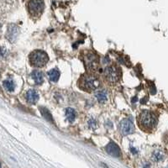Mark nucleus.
I'll use <instances>...</instances> for the list:
<instances>
[{"mask_svg": "<svg viewBox=\"0 0 168 168\" xmlns=\"http://www.w3.org/2000/svg\"><path fill=\"white\" fill-rule=\"evenodd\" d=\"M101 85V81L96 72L87 71L80 77L77 81V86L81 90L91 93L98 89Z\"/></svg>", "mask_w": 168, "mask_h": 168, "instance_id": "1", "label": "nucleus"}, {"mask_svg": "<svg viewBox=\"0 0 168 168\" xmlns=\"http://www.w3.org/2000/svg\"><path fill=\"white\" fill-rule=\"evenodd\" d=\"M137 125L141 130L146 133L152 132L157 125L156 116L151 111H142L137 117Z\"/></svg>", "mask_w": 168, "mask_h": 168, "instance_id": "2", "label": "nucleus"}, {"mask_svg": "<svg viewBox=\"0 0 168 168\" xmlns=\"http://www.w3.org/2000/svg\"><path fill=\"white\" fill-rule=\"evenodd\" d=\"M81 59L87 71L95 72L99 66V56L93 51H83L81 53Z\"/></svg>", "mask_w": 168, "mask_h": 168, "instance_id": "3", "label": "nucleus"}, {"mask_svg": "<svg viewBox=\"0 0 168 168\" xmlns=\"http://www.w3.org/2000/svg\"><path fill=\"white\" fill-rule=\"evenodd\" d=\"M121 77H122L121 68L116 64L108 66L104 69L103 74V77L104 81L109 85H114L119 83V80L121 79Z\"/></svg>", "mask_w": 168, "mask_h": 168, "instance_id": "4", "label": "nucleus"}, {"mask_svg": "<svg viewBox=\"0 0 168 168\" xmlns=\"http://www.w3.org/2000/svg\"><path fill=\"white\" fill-rule=\"evenodd\" d=\"M29 59L30 65L35 67H43L49 61L48 55L45 51L39 50L31 52L29 56Z\"/></svg>", "mask_w": 168, "mask_h": 168, "instance_id": "5", "label": "nucleus"}, {"mask_svg": "<svg viewBox=\"0 0 168 168\" xmlns=\"http://www.w3.org/2000/svg\"><path fill=\"white\" fill-rule=\"evenodd\" d=\"M29 14L33 17H40L44 9L43 0H30L28 3Z\"/></svg>", "mask_w": 168, "mask_h": 168, "instance_id": "6", "label": "nucleus"}, {"mask_svg": "<svg viewBox=\"0 0 168 168\" xmlns=\"http://www.w3.org/2000/svg\"><path fill=\"white\" fill-rule=\"evenodd\" d=\"M119 131L121 133L122 135H130V134H133L135 132V125L134 124L132 123L131 120L128 119H123L120 124H119Z\"/></svg>", "mask_w": 168, "mask_h": 168, "instance_id": "7", "label": "nucleus"}, {"mask_svg": "<svg viewBox=\"0 0 168 168\" xmlns=\"http://www.w3.org/2000/svg\"><path fill=\"white\" fill-rule=\"evenodd\" d=\"M106 151L110 155L113 157H119L121 155V151L119 147L114 143V142H109V145L106 146Z\"/></svg>", "mask_w": 168, "mask_h": 168, "instance_id": "8", "label": "nucleus"}, {"mask_svg": "<svg viewBox=\"0 0 168 168\" xmlns=\"http://www.w3.org/2000/svg\"><path fill=\"white\" fill-rule=\"evenodd\" d=\"M25 98H26V101L28 102L29 103L35 104L39 100V94H38V93L35 90L30 89V90H29L28 92L26 93Z\"/></svg>", "mask_w": 168, "mask_h": 168, "instance_id": "9", "label": "nucleus"}, {"mask_svg": "<svg viewBox=\"0 0 168 168\" xmlns=\"http://www.w3.org/2000/svg\"><path fill=\"white\" fill-rule=\"evenodd\" d=\"M95 97L100 103H103L108 100L109 94H108V92L105 90H99L95 93Z\"/></svg>", "mask_w": 168, "mask_h": 168, "instance_id": "10", "label": "nucleus"}, {"mask_svg": "<svg viewBox=\"0 0 168 168\" xmlns=\"http://www.w3.org/2000/svg\"><path fill=\"white\" fill-rule=\"evenodd\" d=\"M31 77L34 79L35 83L37 85H41L44 81V76L41 71H34L31 73Z\"/></svg>", "mask_w": 168, "mask_h": 168, "instance_id": "11", "label": "nucleus"}, {"mask_svg": "<svg viewBox=\"0 0 168 168\" xmlns=\"http://www.w3.org/2000/svg\"><path fill=\"white\" fill-rule=\"evenodd\" d=\"M19 35V29L15 25H11L8 29V39L13 41Z\"/></svg>", "mask_w": 168, "mask_h": 168, "instance_id": "12", "label": "nucleus"}, {"mask_svg": "<svg viewBox=\"0 0 168 168\" xmlns=\"http://www.w3.org/2000/svg\"><path fill=\"white\" fill-rule=\"evenodd\" d=\"M48 77L51 82L56 83L58 81V79L60 77V71L57 69H51L48 71Z\"/></svg>", "mask_w": 168, "mask_h": 168, "instance_id": "13", "label": "nucleus"}, {"mask_svg": "<svg viewBox=\"0 0 168 168\" xmlns=\"http://www.w3.org/2000/svg\"><path fill=\"white\" fill-rule=\"evenodd\" d=\"M165 157V153L161 150H155L152 154V159L154 161L159 162L161 161Z\"/></svg>", "mask_w": 168, "mask_h": 168, "instance_id": "14", "label": "nucleus"}, {"mask_svg": "<svg viewBox=\"0 0 168 168\" xmlns=\"http://www.w3.org/2000/svg\"><path fill=\"white\" fill-rule=\"evenodd\" d=\"M66 118H67L68 122L72 123L75 120V118H76L75 110L73 109H71V108H67L66 109Z\"/></svg>", "mask_w": 168, "mask_h": 168, "instance_id": "15", "label": "nucleus"}, {"mask_svg": "<svg viewBox=\"0 0 168 168\" xmlns=\"http://www.w3.org/2000/svg\"><path fill=\"white\" fill-rule=\"evenodd\" d=\"M3 85L4 88L9 92H13L14 90V87H15V84L12 79H7V80L3 81Z\"/></svg>", "mask_w": 168, "mask_h": 168, "instance_id": "16", "label": "nucleus"}, {"mask_svg": "<svg viewBox=\"0 0 168 168\" xmlns=\"http://www.w3.org/2000/svg\"><path fill=\"white\" fill-rule=\"evenodd\" d=\"M40 109H41V114L43 115V117H44L46 120H48V121H50V122H53V119H52V117H51V113H49V111H48L45 108H40Z\"/></svg>", "mask_w": 168, "mask_h": 168, "instance_id": "17", "label": "nucleus"}, {"mask_svg": "<svg viewBox=\"0 0 168 168\" xmlns=\"http://www.w3.org/2000/svg\"><path fill=\"white\" fill-rule=\"evenodd\" d=\"M97 125H98V123H97V121L94 119L92 118V119H90L88 120V126H89V128L95 129V128H97Z\"/></svg>", "mask_w": 168, "mask_h": 168, "instance_id": "18", "label": "nucleus"}, {"mask_svg": "<svg viewBox=\"0 0 168 168\" xmlns=\"http://www.w3.org/2000/svg\"><path fill=\"white\" fill-rule=\"evenodd\" d=\"M7 55V50L5 48H0V57H5Z\"/></svg>", "mask_w": 168, "mask_h": 168, "instance_id": "19", "label": "nucleus"}, {"mask_svg": "<svg viewBox=\"0 0 168 168\" xmlns=\"http://www.w3.org/2000/svg\"><path fill=\"white\" fill-rule=\"evenodd\" d=\"M0 168H1V164H0Z\"/></svg>", "mask_w": 168, "mask_h": 168, "instance_id": "20", "label": "nucleus"}, {"mask_svg": "<svg viewBox=\"0 0 168 168\" xmlns=\"http://www.w3.org/2000/svg\"><path fill=\"white\" fill-rule=\"evenodd\" d=\"M166 168H168V166H167V167H166Z\"/></svg>", "mask_w": 168, "mask_h": 168, "instance_id": "21", "label": "nucleus"}]
</instances>
